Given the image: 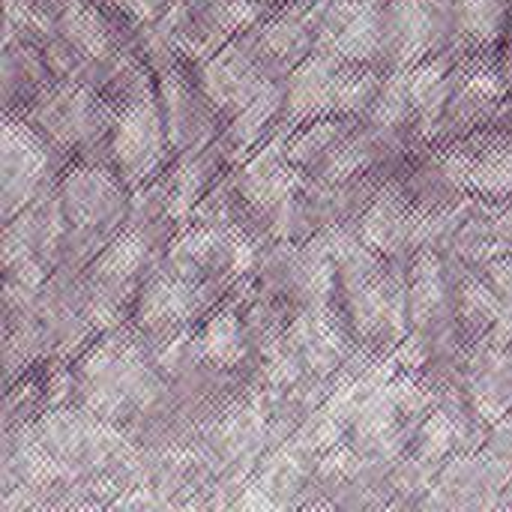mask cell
I'll return each instance as SVG.
<instances>
[{
    "label": "cell",
    "instance_id": "cell-1",
    "mask_svg": "<svg viewBox=\"0 0 512 512\" xmlns=\"http://www.w3.org/2000/svg\"><path fill=\"white\" fill-rule=\"evenodd\" d=\"M114 156L129 180L147 177L162 159V123L150 93H138L114 129Z\"/></svg>",
    "mask_w": 512,
    "mask_h": 512
},
{
    "label": "cell",
    "instance_id": "cell-2",
    "mask_svg": "<svg viewBox=\"0 0 512 512\" xmlns=\"http://www.w3.org/2000/svg\"><path fill=\"white\" fill-rule=\"evenodd\" d=\"M45 168H48V153H45L42 141L24 123L6 120L3 123V144H0L6 216L36 192Z\"/></svg>",
    "mask_w": 512,
    "mask_h": 512
},
{
    "label": "cell",
    "instance_id": "cell-3",
    "mask_svg": "<svg viewBox=\"0 0 512 512\" xmlns=\"http://www.w3.org/2000/svg\"><path fill=\"white\" fill-rule=\"evenodd\" d=\"M321 48L345 60H369L381 48V15L369 0H348L330 9Z\"/></svg>",
    "mask_w": 512,
    "mask_h": 512
},
{
    "label": "cell",
    "instance_id": "cell-4",
    "mask_svg": "<svg viewBox=\"0 0 512 512\" xmlns=\"http://www.w3.org/2000/svg\"><path fill=\"white\" fill-rule=\"evenodd\" d=\"M63 207H66V216L81 228L102 225L120 207L117 183L102 168L78 165L63 180Z\"/></svg>",
    "mask_w": 512,
    "mask_h": 512
},
{
    "label": "cell",
    "instance_id": "cell-5",
    "mask_svg": "<svg viewBox=\"0 0 512 512\" xmlns=\"http://www.w3.org/2000/svg\"><path fill=\"white\" fill-rule=\"evenodd\" d=\"M339 75L336 54L324 51L315 57H306L297 72L291 75L288 87V105L297 117H315L324 111H333V84Z\"/></svg>",
    "mask_w": 512,
    "mask_h": 512
},
{
    "label": "cell",
    "instance_id": "cell-6",
    "mask_svg": "<svg viewBox=\"0 0 512 512\" xmlns=\"http://www.w3.org/2000/svg\"><path fill=\"white\" fill-rule=\"evenodd\" d=\"M267 81L258 78L255 66L240 48H225L204 66V90L216 105H246L261 93Z\"/></svg>",
    "mask_w": 512,
    "mask_h": 512
},
{
    "label": "cell",
    "instance_id": "cell-7",
    "mask_svg": "<svg viewBox=\"0 0 512 512\" xmlns=\"http://www.w3.org/2000/svg\"><path fill=\"white\" fill-rule=\"evenodd\" d=\"M393 27L399 39V60L420 63L438 39V0H396Z\"/></svg>",
    "mask_w": 512,
    "mask_h": 512
},
{
    "label": "cell",
    "instance_id": "cell-8",
    "mask_svg": "<svg viewBox=\"0 0 512 512\" xmlns=\"http://www.w3.org/2000/svg\"><path fill=\"white\" fill-rule=\"evenodd\" d=\"M201 309V291L183 279H153L141 297V324L144 327H165L186 321Z\"/></svg>",
    "mask_w": 512,
    "mask_h": 512
},
{
    "label": "cell",
    "instance_id": "cell-9",
    "mask_svg": "<svg viewBox=\"0 0 512 512\" xmlns=\"http://www.w3.org/2000/svg\"><path fill=\"white\" fill-rule=\"evenodd\" d=\"M471 153V150H468ZM465 189L480 192L486 198H510L512 195V141H495L477 153H471V171Z\"/></svg>",
    "mask_w": 512,
    "mask_h": 512
},
{
    "label": "cell",
    "instance_id": "cell-10",
    "mask_svg": "<svg viewBox=\"0 0 512 512\" xmlns=\"http://www.w3.org/2000/svg\"><path fill=\"white\" fill-rule=\"evenodd\" d=\"M93 117V102L81 87H66L60 93H54L42 108H39V120L48 126V132L66 144L78 141Z\"/></svg>",
    "mask_w": 512,
    "mask_h": 512
},
{
    "label": "cell",
    "instance_id": "cell-11",
    "mask_svg": "<svg viewBox=\"0 0 512 512\" xmlns=\"http://www.w3.org/2000/svg\"><path fill=\"white\" fill-rule=\"evenodd\" d=\"M507 18L504 0H462L456 9V27L474 45H495L507 30Z\"/></svg>",
    "mask_w": 512,
    "mask_h": 512
},
{
    "label": "cell",
    "instance_id": "cell-12",
    "mask_svg": "<svg viewBox=\"0 0 512 512\" xmlns=\"http://www.w3.org/2000/svg\"><path fill=\"white\" fill-rule=\"evenodd\" d=\"M360 231H363V240L369 246H375V249H393V246H399L408 237V213H405L402 201L393 192L381 195L372 204V210L363 216Z\"/></svg>",
    "mask_w": 512,
    "mask_h": 512
},
{
    "label": "cell",
    "instance_id": "cell-13",
    "mask_svg": "<svg viewBox=\"0 0 512 512\" xmlns=\"http://www.w3.org/2000/svg\"><path fill=\"white\" fill-rule=\"evenodd\" d=\"M408 93L411 105L426 117H438L447 96H450V72L444 60H423L414 63L408 72Z\"/></svg>",
    "mask_w": 512,
    "mask_h": 512
},
{
    "label": "cell",
    "instance_id": "cell-14",
    "mask_svg": "<svg viewBox=\"0 0 512 512\" xmlns=\"http://www.w3.org/2000/svg\"><path fill=\"white\" fill-rule=\"evenodd\" d=\"M444 300V279H441V264L432 252H423L414 261L411 270V291H408V303H411V318L417 324H426L438 306Z\"/></svg>",
    "mask_w": 512,
    "mask_h": 512
},
{
    "label": "cell",
    "instance_id": "cell-15",
    "mask_svg": "<svg viewBox=\"0 0 512 512\" xmlns=\"http://www.w3.org/2000/svg\"><path fill=\"white\" fill-rule=\"evenodd\" d=\"M63 33L66 39L90 54V57H102L108 51V27L105 21L99 18V12L81 0H66L63 6Z\"/></svg>",
    "mask_w": 512,
    "mask_h": 512
},
{
    "label": "cell",
    "instance_id": "cell-16",
    "mask_svg": "<svg viewBox=\"0 0 512 512\" xmlns=\"http://www.w3.org/2000/svg\"><path fill=\"white\" fill-rule=\"evenodd\" d=\"M201 351L216 366H234L243 360V339H240L237 318L231 312H222L207 324L201 336Z\"/></svg>",
    "mask_w": 512,
    "mask_h": 512
},
{
    "label": "cell",
    "instance_id": "cell-17",
    "mask_svg": "<svg viewBox=\"0 0 512 512\" xmlns=\"http://www.w3.org/2000/svg\"><path fill=\"white\" fill-rule=\"evenodd\" d=\"M144 255H147L144 240H141L135 231H126V234H120V237L99 255L96 273H99L102 279H129V276L141 267Z\"/></svg>",
    "mask_w": 512,
    "mask_h": 512
},
{
    "label": "cell",
    "instance_id": "cell-18",
    "mask_svg": "<svg viewBox=\"0 0 512 512\" xmlns=\"http://www.w3.org/2000/svg\"><path fill=\"white\" fill-rule=\"evenodd\" d=\"M279 99H282L279 87L264 84V87H261V93L243 105L240 117L234 120V144H237V147H246V144H252V141L261 135V129L267 126V120L276 114Z\"/></svg>",
    "mask_w": 512,
    "mask_h": 512
},
{
    "label": "cell",
    "instance_id": "cell-19",
    "mask_svg": "<svg viewBox=\"0 0 512 512\" xmlns=\"http://www.w3.org/2000/svg\"><path fill=\"white\" fill-rule=\"evenodd\" d=\"M216 255H231V240H225L219 231L213 228H195V231H186L177 246H174V261L189 270V267H198V264H210Z\"/></svg>",
    "mask_w": 512,
    "mask_h": 512
},
{
    "label": "cell",
    "instance_id": "cell-20",
    "mask_svg": "<svg viewBox=\"0 0 512 512\" xmlns=\"http://www.w3.org/2000/svg\"><path fill=\"white\" fill-rule=\"evenodd\" d=\"M378 96V75L369 69H339L333 84V111H360Z\"/></svg>",
    "mask_w": 512,
    "mask_h": 512
},
{
    "label": "cell",
    "instance_id": "cell-21",
    "mask_svg": "<svg viewBox=\"0 0 512 512\" xmlns=\"http://www.w3.org/2000/svg\"><path fill=\"white\" fill-rule=\"evenodd\" d=\"M264 48L282 60L288 57H297V54H306L309 48V36H306V27L297 21V18H276L264 27V36H261Z\"/></svg>",
    "mask_w": 512,
    "mask_h": 512
},
{
    "label": "cell",
    "instance_id": "cell-22",
    "mask_svg": "<svg viewBox=\"0 0 512 512\" xmlns=\"http://www.w3.org/2000/svg\"><path fill=\"white\" fill-rule=\"evenodd\" d=\"M501 309H504V300L495 294V288L483 282H468L462 288V312L474 327H495Z\"/></svg>",
    "mask_w": 512,
    "mask_h": 512
},
{
    "label": "cell",
    "instance_id": "cell-23",
    "mask_svg": "<svg viewBox=\"0 0 512 512\" xmlns=\"http://www.w3.org/2000/svg\"><path fill=\"white\" fill-rule=\"evenodd\" d=\"M411 108V93H408V72L396 75L390 84H384V90L378 93L375 102V123L381 126H396L408 117Z\"/></svg>",
    "mask_w": 512,
    "mask_h": 512
},
{
    "label": "cell",
    "instance_id": "cell-24",
    "mask_svg": "<svg viewBox=\"0 0 512 512\" xmlns=\"http://www.w3.org/2000/svg\"><path fill=\"white\" fill-rule=\"evenodd\" d=\"M339 123H333V120H327V123H318V126H312V129H306L294 144H291V150H288V159H294V162H309V159H315V156H321V153H327V147L339 138Z\"/></svg>",
    "mask_w": 512,
    "mask_h": 512
},
{
    "label": "cell",
    "instance_id": "cell-25",
    "mask_svg": "<svg viewBox=\"0 0 512 512\" xmlns=\"http://www.w3.org/2000/svg\"><path fill=\"white\" fill-rule=\"evenodd\" d=\"M366 162H369V147H366V141H360V138L345 141L336 153H330L327 177H330V180H348V177H354L360 168H366Z\"/></svg>",
    "mask_w": 512,
    "mask_h": 512
},
{
    "label": "cell",
    "instance_id": "cell-26",
    "mask_svg": "<svg viewBox=\"0 0 512 512\" xmlns=\"http://www.w3.org/2000/svg\"><path fill=\"white\" fill-rule=\"evenodd\" d=\"M258 18V3L255 0H216L213 6V21L225 33H237L249 27Z\"/></svg>",
    "mask_w": 512,
    "mask_h": 512
},
{
    "label": "cell",
    "instance_id": "cell-27",
    "mask_svg": "<svg viewBox=\"0 0 512 512\" xmlns=\"http://www.w3.org/2000/svg\"><path fill=\"white\" fill-rule=\"evenodd\" d=\"M456 438H459V432H456V426L444 417V414H435L429 423H426V429H423V453L426 456H444L453 444H456Z\"/></svg>",
    "mask_w": 512,
    "mask_h": 512
},
{
    "label": "cell",
    "instance_id": "cell-28",
    "mask_svg": "<svg viewBox=\"0 0 512 512\" xmlns=\"http://www.w3.org/2000/svg\"><path fill=\"white\" fill-rule=\"evenodd\" d=\"M198 186H201V174H198V168L195 165H186L180 174H177V180H174V192H171V201H168V210H171V216H186V210L192 207V201H195V195H198Z\"/></svg>",
    "mask_w": 512,
    "mask_h": 512
},
{
    "label": "cell",
    "instance_id": "cell-29",
    "mask_svg": "<svg viewBox=\"0 0 512 512\" xmlns=\"http://www.w3.org/2000/svg\"><path fill=\"white\" fill-rule=\"evenodd\" d=\"M489 282H492V288H495V294L501 300L512 303V255L495 258L489 264Z\"/></svg>",
    "mask_w": 512,
    "mask_h": 512
},
{
    "label": "cell",
    "instance_id": "cell-30",
    "mask_svg": "<svg viewBox=\"0 0 512 512\" xmlns=\"http://www.w3.org/2000/svg\"><path fill=\"white\" fill-rule=\"evenodd\" d=\"M123 12H129L132 18H153L165 0H114Z\"/></svg>",
    "mask_w": 512,
    "mask_h": 512
},
{
    "label": "cell",
    "instance_id": "cell-31",
    "mask_svg": "<svg viewBox=\"0 0 512 512\" xmlns=\"http://www.w3.org/2000/svg\"><path fill=\"white\" fill-rule=\"evenodd\" d=\"M399 360H402L405 366H420V363H423V348H420V342H417V339L405 342L402 351H399Z\"/></svg>",
    "mask_w": 512,
    "mask_h": 512
},
{
    "label": "cell",
    "instance_id": "cell-32",
    "mask_svg": "<svg viewBox=\"0 0 512 512\" xmlns=\"http://www.w3.org/2000/svg\"><path fill=\"white\" fill-rule=\"evenodd\" d=\"M501 78H504L507 90H512V45L510 51H507V57H504V63H501Z\"/></svg>",
    "mask_w": 512,
    "mask_h": 512
}]
</instances>
